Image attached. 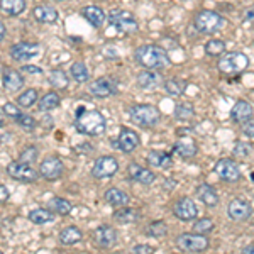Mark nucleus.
<instances>
[{"label":"nucleus","instance_id":"1","mask_svg":"<svg viewBox=\"0 0 254 254\" xmlns=\"http://www.w3.org/2000/svg\"><path fill=\"white\" fill-rule=\"evenodd\" d=\"M136 61L146 69H163L170 64V56L156 44H146L136 49Z\"/></svg>","mask_w":254,"mask_h":254},{"label":"nucleus","instance_id":"2","mask_svg":"<svg viewBox=\"0 0 254 254\" xmlns=\"http://www.w3.org/2000/svg\"><path fill=\"white\" fill-rule=\"evenodd\" d=\"M75 127L78 132L85 134V136L95 137L105 132L107 121L98 110H83L80 116H76Z\"/></svg>","mask_w":254,"mask_h":254},{"label":"nucleus","instance_id":"3","mask_svg":"<svg viewBox=\"0 0 254 254\" xmlns=\"http://www.w3.org/2000/svg\"><path fill=\"white\" fill-rule=\"evenodd\" d=\"M248 66H249V58L244 53L239 51L225 53L219 61V71L225 76L239 75L244 69H248Z\"/></svg>","mask_w":254,"mask_h":254},{"label":"nucleus","instance_id":"4","mask_svg":"<svg viewBox=\"0 0 254 254\" xmlns=\"http://www.w3.org/2000/svg\"><path fill=\"white\" fill-rule=\"evenodd\" d=\"M129 117L136 126L144 127V129H149V127H154L158 124L159 119H161V114H159V110L156 107H153V105L141 104V105H134V107H130Z\"/></svg>","mask_w":254,"mask_h":254},{"label":"nucleus","instance_id":"5","mask_svg":"<svg viewBox=\"0 0 254 254\" xmlns=\"http://www.w3.org/2000/svg\"><path fill=\"white\" fill-rule=\"evenodd\" d=\"M195 29L203 34H215L220 29H224L225 26V19L222 15H219L217 12L212 10H202L195 15Z\"/></svg>","mask_w":254,"mask_h":254},{"label":"nucleus","instance_id":"6","mask_svg":"<svg viewBox=\"0 0 254 254\" xmlns=\"http://www.w3.org/2000/svg\"><path fill=\"white\" fill-rule=\"evenodd\" d=\"M176 246L183 253H202L208 248V239L203 234L185 232L176 237Z\"/></svg>","mask_w":254,"mask_h":254},{"label":"nucleus","instance_id":"7","mask_svg":"<svg viewBox=\"0 0 254 254\" xmlns=\"http://www.w3.org/2000/svg\"><path fill=\"white\" fill-rule=\"evenodd\" d=\"M109 19H110V24H112L119 32H122V34H132V32H136L139 29L137 20L130 12L116 9L110 12Z\"/></svg>","mask_w":254,"mask_h":254},{"label":"nucleus","instance_id":"8","mask_svg":"<svg viewBox=\"0 0 254 254\" xmlns=\"http://www.w3.org/2000/svg\"><path fill=\"white\" fill-rule=\"evenodd\" d=\"M7 173L12 180H17L22 183H34L38 180V171L34 170L31 165L22 161H12L7 166Z\"/></svg>","mask_w":254,"mask_h":254},{"label":"nucleus","instance_id":"9","mask_svg":"<svg viewBox=\"0 0 254 254\" xmlns=\"http://www.w3.org/2000/svg\"><path fill=\"white\" fill-rule=\"evenodd\" d=\"M214 171L217 173L220 180H224V182L227 183H236L241 180V170L239 166H237V163L234 159L231 158H222L219 159V161L215 163V168Z\"/></svg>","mask_w":254,"mask_h":254},{"label":"nucleus","instance_id":"10","mask_svg":"<svg viewBox=\"0 0 254 254\" xmlns=\"http://www.w3.org/2000/svg\"><path fill=\"white\" fill-rule=\"evenodd\" d=\"M88 92L97 98H107L117 92V81L112 76H102L90 83Z\"/></svg>","mask_w":254,"mask_h":254},{"label":"nucleus","instance_id":"11","mask_svg":"<svg viewBox=\"0 0 254 254\" xmlns=\"http://www.w3.org/2000/svg\"><path fill=\"white\" fill-rule=\"evenodd\" d=\"M119 171V163L114 156H102L93 163L92 175L98 180L110 178Z\"/></svg>","mask_w":254,"mask_h":254},{"label":"nucleus","instance_id":"12","mask_svg":"<svg viewBox=\"0 0 254 254\" xmlns=\"http://www.w3.org/2000/svg\"><path fill=\"white\" fill-rule=\"evenodd\" d=\"M139 142H141V139H139V134L136 130H130V129H127V127H122L117 141H110V144L114 147H117V149H121L122 153H132V151L139 146Z\"/></svg>","mask_w":254,"mask_h":254},{"label":"nucleus","instance_id":"13","mask_svg":"<svg viewBox=\"0 0 254 254\" xmlns=\"http://www.w3.org/2000/svg\"><path fill=\"white\" fill-rule=\"evenodd\" d=\"M39 173L43 178L49 180V182H55V180H58L63 176L64 173V165L63 161H61L60 158L56 156H49L46 158L44 161H41L39 165Z\"/></svg>","mask_w":254,"mask_h":254},{"label":"nucleus","instance_id":"14","mask_svg":"<svg viewBox=\"0 0 254 254\" xmlns=\"http://www.w3.org/2000/svg\"><path fill=\"white\" fill-rule=\"evenodd\" d=\"M227 215L229 219L236 220V222H243L248 220L253 215V205L251 202L244 198H234L232 202H229L227 205Z\"/></svg>","mask_w":254,"mask_h":254},{"label":"nucleus","instance_id":"15","mask_svg":"<svg viewBox=\"0 0 254 254\" xmlns=\"http://www.w3.org/2000/svg\"><path fill=\"white\" fill-rule=\"evenodd\" d=\"M117 239H119L117 231L114 227H110V225H100V227L93 231V241H95L98 248H104V249L114 248L117 244Z\"/></svg>","mask_w":254,"mask_h":254},{"label":"nucleus","instance_id":"16","mask_svg":"<svg viewBox=\"0 0 254 254\" xmlns=\"http://www.w3.org/2000/svg\"><path fill=\"white\" fill-rule=\"evenodd\" d=\"M39 55V46L38 44H31V43H19L14 44L10 48V56L14 61H19V63H26V61H31L32 58Z\"/></svg>","mask_w":254,"mask_h":254},{"label":"nucleus","instance_id":"17","mask_svg":"<svg viewBox=\"0 0 254 254\" xmlns=\"http://www.w3.org/2000/svg\"><path fill=\"white\" fill-rule=\"evenodd\" d=\"M173 214L176 219L180 220H193L196 215H198V208H196L195 202L191 198H188V196H183V198H180L178 202L175 203L173 207Z\"/></svg>","mask_w":254,"mask_h":254},{"label":"nucleus","instance_id":"18","mask_svg":"<svg viewBox=\"0 0 254 254\" xmlns=\"http://www.w3.org/2000/svg\"><path fill=\"white\" fill-rule=\"evenodd\" d=\"M127 171H129V176L134 180V182H139V183H142V185H151V183L156 180V175H154L153 171L147 170L144 166H141V165H137V163L129 165Z\"/></svg>","mask_w":254,"mask_h":254},{"label":"nucleus","instance_id":"19","mask_svg":"<svg viewBox=\"0 0 254 254\" xmlns=\"http://www.w3.org/2000/svg\"><path fill=\"white\" fill-rule=\"evenodd\" d=\"M198 153V147H196L193 139H180L178 142L173 144V154L183 158V159H190Z\"/></svg>","mask_w":254,"mask_h":254},{"label":"nucleus","instance_id":"20","mask_svg":"<svg viewBox=\"0 0 254 254\" xmlns=\"http://www.w3.org/2000/svg\"><path fill=\"white\" fill-rule=\"evenodd\" d=\"M2 81H3V88L7 92H17L24 87V78L20 76V73L17 69H5L3 71V76H2Z\"/></svg>","mask_w":254,"mask_h":254},{"label":"nucleus","instance_id":"21","mask_svg":"<svg viewBox=\"0 0 254 254\" xmlns=\"http://www.w3.org/2000/svg\"><path fill=\"white\" fill-rule=\"evenodd\" d=\"M231 119L234 122H246L253 119V105L248 100H239L231 110Z\"/></svg>","mask_w":254,"mask_h":254},{"label":"nucleus","instance_id":"22","mask_svg":"<svg viewBox=\"0 0 254 254\" xmlns=\"http://www.w3.org/2000/svg\"><path fill=\"white\" fill-rule=\"evenodd\" d=\"M32 14H34L36 20L41 24H55L60 17L58 10L53 9L51 5H38Z\"/></svg>","mask_w":254,"mask_h":254},{"label":"nucleus","instance_id":"23","mask_svg":"<svg viewBox=\"0 0 254 254\" xmlns=\"http://www.w3.org/2000/svg\"><path fill=\"white\" fill-rule=\"evenodd\" d=\"M159 85V75L154 73L153 69H146V71H141L137 75V87L146 90V92H151Z\"/></svg>","mask_w":254,"mask_h":254},{"label":"nucleus","instance_id":"24","mask_svg":"<svg viewBox=\"0 0 254 254\" xmlns=\"http://www.w3.org/2000/svg\"><path fill=\"white\" fill-rule=\"evenodd\" d=\"M81 14H83V17L87 19L93 27H102V26H104V22H105V12L102 10L100 7H97V5H87V7H83Z\"/></svg>","mask_w":254,"mask_h":254},{"label":"nucleus","instance_id":"25","mask_svg":"<svg viewBox=\"0 0 254 254\" xmlns=\"http://www.w3.org/2000/svg\"><path fill=\"white\" fill-rule=\"evenodd\" d=\"M196 198H200V202L205 203L207 207H214L219 203V196H217L215 190L207 183H202L196 188Z\"/></svg>","mask_w":254,"mask_h":254},{"label":"nucleus","instance_id":"26","mask_svg":"<svg viewBox=\"0 0 254 254\" xmlns=\"http://www.w3.org/2000/svg\"><path fill=\"white\" fill-rule=\"evenodd\" d=\"M104 198L112 207H126L129 203V195L124 193L122 190H119V188H109L104 193Z\"/></svg>","mask_w":254,"mask_h":254},{"label":"nucleus","instance_id":"27","mask_svg":"<svg viewBox=\"0 0 254 254\" xmlns=\"http://www.w3.org/2000/svg\"><path fill=\"white\" fill-rule=\"evenodd\" d=\"M0 10L5 15H20L26 10V0H0Z\"/></svg>","mask_w":254,"mask_h":254},{"label":"nucleus","instance_id":"28","mask_svg":"<svg viewBox=\"0 0 254 254\" xmlns=\"http://www.w3.org/2000/svg\"><path fill=\"white\" fill-rule=\"evenodd\" d=\"M146 159H147V163L154 168H170L173 165V159H171L170 154L165 153V151H151Z\"/></svg>","mask_w":254,"mask_h":254},{"label":"nucleus","instance_id":"29","mask_svg":"<svg viewBox=\"0 0 254 254\" xmlns=\"http://www.w3.org/2000/svg\"><path fill=\"white\" fill-rule=\"evenodd\" d=\"M114 219L117 220L119 224H136L141 220V212L136 210V208H121L114 214Z\"/></svg>","mask_w":254,"mask_h":254},{"label":"nucleus","instance_id":"30","mask_svg":"<svg viewBox=\"0 0 254 254\" xmlns=\"http://www.w3.org/2000/svg\"><path fill=\"white\" fill-rule=\"evenodd\" d=\"M81 237H83V234H81V231L78 227H66L61 231L60 243L63 246H75L80 243Z\"/></svg>","mask_w":254,"mask_h":254},{"label":"nucleus","instance_id":"31","mask_svg":"<svg viewBox=\"0 0 254 254\" xmlns=\"http://www.w3.org/2000/svg\"><path fill=\"white\" fill-rule=\"evenodd\" d=\"M48 80H49V85L56 90H64V88H68V85H69V78L63 69H53V71L49 73Z\"/></svg>","mask_w":254,"mask_h":254},{"label":"nucleus","instance_id":"32","mask_svg":"<svg viewBox=\"0 0 254 254\" xmlns=\"http://www.w3.org/2000/svg\"><path fill=\"white\" fill-rule=\"evenodd\" d=\"M29 220L32 224L43 225V224L53 222V220H55V214H53L51 210H46V208H34V210L29 212Z\"/></svg>","mask_w":254,"mask_h":254},{"label":"nucleus","instance_id":"33","mask_svg":"<svg viewBox=\"0 0 254 254\" xmlns=\"http://www.w3.org/2000/svg\"><path fill=\"white\" fill-rule=\"evenodd\" d=\"M49 208H51L53 214H60V215H68L71 212L73 205L68 202V200L61 198V196H53L49 200Z\"/></svg>","mask_w":254,"mask_h":254},{"label":"nucleus","instance_id":"34","mask_svg":"<svg viewBox=\"0 0 254 254\" xmlns=\"http://www.w3.org/2000/svg\"><path fill=\"white\" fill-rule=\"evenodd\" d=\"M60 102H61V98L58 93H55V92H49L46 93L43 98L39 100V110L41 112H49V110H55L56 107L60 105Z\"/></svg>","mask_w":254,"mask_h":254},{"label":"nucleus","instance_id":"35","mask_svg":"<svg viewBox=\"0 0 254 254\" xmlns=\"http://www.w3.org/2000/svg\"><path fill=\"white\" fill-rule=\"evenodd\" d=\"M146 234L149 237H154V239H161L168 234V225L163 220H154L146 227Z\"/></svg>","mask_w":254,"mask_h":254},{"label":"nucleus","instance_id":"36","mask_svg":"<svg viewBox=\"0 0 254 254\" xmlns=\"http://www.w3.org/2000/svg\"><path fill=\"white\" fill-rule=\"evenodd\" d=\"M187 88V83L183 80H178V78H171V80H166L165 81V90L170 93L171 97H180Z\"/></svg>","mask_w":254,"mask_h":254},{"label":"nucleus","instance_id":"37","mask_svg":"<svg viewBox=\"0 0 254 254\" xmlns=\"http://www.w3.org/2000/svg\"><path fill=\"white\" fill-rule=\"evenodd\" d=\"M71 76L75 81H78V83H83V81L88 80V68L85 63H81V61H76V63L71 64Z\"/></svg>","mask_w":254,"mask_h":254},{"label":"nucleus","instance_id":"38","mask_svg":"<svg viewBox=\"0 0 254 254\" xmlns=\"http://www.w3.org/2000/svg\"><path fill=\"white\" fill-rule=\"evenodd\" d=\"M232 153H234V158L246 161V159L253 158V146L248 144V142H237L234 149H232Z\"/></svg>","mask_w":254,"mask_h":254},{"label":"nucleus","instance_id":"39","mask_svg":"<svg viewBox=\"0 0 254 254\" xmlns=\"http://www.w3.org/2000/svg\"><path fill=\"white\" fill-rule=\"evenodd\" d=\"M205 53L208 56H220L225 53V43L220 39H212L205 44Z\"/></svg>","mask_w":254,"mask_h":254},{"label":"nucleus","instance_id":"40","mask_svg":"<svg viewBox=\"0 0 254 254\" xmlns=\"http://www.w3.org/2000/svg\"><path fill=\"white\" fill-rule=\"evenodd\" d=\"M38 102V90L31 88V90H26L22 95H19L17 98V104L20 107H31Z\"/></svg>","mask_w":254,"mask_h":254},{"label":"nucleus","instance_id":"41","mask_svg":"<svg viewBox=\"0 0 254 254\" xmlns=\"http://www.w3.org/2000/svg\"><path fill=\"white\" fill-rule=\"evenodd\" d=\"M175 114H176V117H178V119L187 121V119H191L195 116V109H193V105H191L190 102H185V104L176 105Z\"/></svg>","mask_w":254,"mask_h":254},{"label":"nucleus","instance_id":"42","mask_svg":"<svg viewBox=\"0 0 254 254\" xmlns=\"http://www.w3.org/2000/svg\"><path fill=\"white\" fill-rule=\"evenodd\" d=\"M214 231V220L212 219H200L196 220V222L193 224V232H196V234H208V232Z\"/></svg>","mask_w":254,"mask_h":254},{"label":"nucleus","instance_id":"43","mask_svg":"<svg viewBox=\"0 0 254 254\" xmlns=\"http://www.w3.org/2000/svg\"><path fill=\"white\" fill-rule=\"evenodd\" d=\"M15 122H17L26 132H32V130L36 129V121H34V117L29 116V114H22L20 117L15 119Z\"/></svg>","mask_w":254,"mask_h":254},{"label":"nucleus","instance_id":"44","mask_svg":"<svg viewBox=\"0 0 254 254\" xmlns=\"http://www.w3.org/2000/svg\"><path fill=\"white\" fill-rule=\"evenodd\" d=\"M36 158H38V149H36L34 146H29V147H26V149H24L22 153H20L19 161L31 165V163H34V161H36Z\"/></svg>","mask_w":254,"mask_h":254},{"label":"nucleus","instance_id":"45","mask_svg":"<svg viewBox=\"0 0 254 254\" xmlns=\"http://www.w3.org/2000/svg\"><path fill=\"white\" fill-rule=\"evenodd\" d=\"M3 114H5L7 117H12V119H14V121H15V119H17V117L22 116V112H20V109H19L15 104H10V102H9V104L3 105Z\"/></svg>","mask_w":254,"mask_h":254},{"label":"nucleus","instance_id":"46","mask_svg":"<svg viewBox=\"0 0 254 254\" xmlns=\"http://www.w3.org/2000/svg\"><path fill=\"white\" fill-rule=\"evenodd\" d=\"M132 253H142V254H149V253H154V249L147 244H136L132 248Z\"/></svg>","mask_w":254,"mask_h":254},{"label":"nucleus","instance_id":"47","mask_svg":"<svg viewBox=\"0 0 254 254\" xmlns=\"http://www.w3.org/2000/svg\"><path fill=\"white\" fill-rule=\"evenodd\" d=\"M22 71L24 73H31V75H41V73H43V69H41L39 66H34V64H24Z\"/></svg>","mask_w":254,"mask_h":254},{"label":"nucleus","instance_id":"48","mask_svg":"<svg viewBox=\"0 0 254 254\" xmlns=\"http://www.w3.org/2000/svg\"><path fill=\"white\" fill-rule=\"evenodd\" d=\"M243 132L248 136L249 139H253V119H249V121L243 122Z\"/></svg>","mask_w":254,"mask_h":254},{"label":"nucleus","instance_id":"49","mask_svg":"<svg viewBox=\"0 0 254 254\" xmlns=\"http://www.w3.org/2000/svg\"><path fill=\"white\" fill-rule=\"evenodd\" d=\"M9 190H7L3 185H0V203H3V202H7L9 200Z\"/></svg>","mask_w":254,"mask_h":254},{"label":"nucleus","instance_id":"50","mask_svg":"<svg viewBox=\"0 0 254 254\" xmlns=\"http://www.w3.org/2000/svg\"><path fill=\"white\" fill-rule=\"evenodd\" d=\"M188 134H191V129H178V130H176V136H178V137L188 136Z\"/></svg>","mask_w":254,"mask_h":254},{"label":"nucleus","instance_id":"51","mask_svg":"<svg viewBox=\"0 0 254 254\" xmlns=\"http://www.w3.org/2000/svg\"><path fill=\"white\" fill-rule=\"evenodd\" d=\"M3 38H5V26L0 22V41H2Z\"/></svg>","mask_w":254,"mask_h":254},{"label":"nucleus","instance_id":"52","mask_svg":"<svg viewBox=\"0 0 254 254\" xmlns=\"http://www.w3.org/2000/svg\"><path fill=\"white\" fill-rule=\"evenodd\" d=\"M251 22H253V10H249L246 14V24H251Z\"/></svg>","mask_w":254,"mask_h":254},{"label":"nucleus","instance_id":"53","mask_svg":"<svg viewBox=\"0 0 254 254\" xmlns=\"http://www.w3.org/2000/svg\"><path fill=\"white\" fill-rule=\"evenodd\" d=\"M253 249H254V246H253V244H249L248 248L244 249V253H246V254H251V253H253Z\"/></svg>","mask_w":254,"mask_h":254},{"label":"nucleus","instance_id":"54","mask_svg":"<svg viewBox=\"0 0 254 254\" xmlns=\"http://www.w3.org/2000/svg\"><path fill=\"white\" fill-rule=\"evenodd\" d=\"M0 127H3V114H0Z\"/></svg>","mask_w":254,"mask_h":254},{"label":"nucleus","instance_id":"55","mask_svg":"<svg viewBox=\"0 0 254 254\" xmlns=\"http://www.w3.org/2000/svg\"><path fill=\"white\" fill-rule=\"evenodd\" d=\"M55 2H61V0H55Z\"/></svg>","mask_w":254,"mask_h":254}]
</instances>
